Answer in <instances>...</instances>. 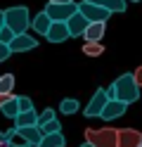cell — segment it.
I'll return each instance as SVG.
<instances>
[{
  "label": "cell",
  "mask_w": 142,
  "mask_h": 147,
  "mask_svg": "<svg viewBox=\"0 0 142 147\" xmlns=\"http://www.w3.org/2000/svg\"><path fill=\"white\" fill-rule=\"evenodd\" d=\"M109 100H121V102H135V100L140 97V88L135 83V76L133 74H123V76H118L116 81H114V86L107 90Z\"/></svg>",
  "instance_id": "obj_1"
},
{
  "label": "cell",
  "mask_w": 142,
  "mask_h": 147,
  "mask_svg": "<svg viewBox=\"0 0 142 147\" xmlns=\"http://www.w3.org/2000/svg\"><path fill=\"white\" fill-rule=\"evenodd\" d=\"M85 142L92 147H118V131L116 128H88L85 131Z\"/></svg>",
  "instance_id": "obj_2"
},
{
  "label": "cell",
  "mask_w": 142,
  "mask_h": 147,
  "mask_svg": "<svg viewBox=\"0 0 142 147\" xmlns=\"http://www.w3.org/2000/svg\"><path fill=\"white\" fill-rule=\"evenodd\" d=\"M5 26H9L14 31V36L26 33V29L31 26L28 10L26 7H9V10H5Z\"/></svg>",
  "instance_id": "obj_3"
},
{
  "label": "cell",
  "mask_w": 142,
  "mask_h": 147,
  "mask_svg": "<svg viewBox=\"0 0 142 147\" xmlns=\"http://www.w3.org/2000/svg\"><path fill=\"white\" fill-rule=\"evenodd\" d=\"M45 12H47V17H50L52 22H69L71 17L78 12V5L76 3H69V5H47L45 7Z\"/></svg>",
  "instance_id": "obj_4"
},
{
  "label": "cell",
  "mask_w": 142,
  "mask_h": 147,
  "mask_svg": "<svg viewBox=\"0 0 142 147\" xmlns=\"http://www.w3.org/2000/svg\"><path fill=\"white\" fill-rule=\"evenodd\" d=\"M78 12H81L90 24H92V22H104V24H107V19L111 17V12H107V10H104V7H100V5L88 3V0H83V3L78 5Z\"/></svg>",
  "instance_id": "obj_5"
},
{
  "label": "cell",
  "mask_w": 142,
  "mask_h": 147,
  "mask_svg": "<svg viewBox=\"0 0 142 147\" xmlns=\"http://www.w3.org/2000/svg\"><path fill=\"white\" fill-rule=\"evenodd\" d=\"M107 102H109V95H107V90H95V95H92V100L88 102V107H85V116H100L102 112H104V107H107Z\"/></svg>",
  "instance_id": "obj_6"
},
{
  "label": "cell",
  "mask_w": 142,
  "mask_h": 147,
  "mask_svg": "<svg viewBox=\"0 0 142 147\" xmlns=\"http://www.w3.org/2000/svg\"><path fill=\"white\" fill-rule=\"evenodd\" d=\"M142 145V133L135 128H121L118 131V147H140Z\"/></svg>",
  "instance_id": "obj_7"
},
{
  "label": "cell",
  "mask_w": 142,
  "mask_h": 147,
  "mask_svg": "<svg viewBox=\"0 0 142 147\" xmlns=\"http://www.w3.org/2000/svg\"><path fill=\"white\" fill-rule=\"evenodd\" d=\"M45 38L50 40V43H64L66 38H71L66 22H52V26H50V31H47Z\"/></svg>",
  "instance_id": "obj_8"
},
{
  "label": "cell",
  "mask_w": 142,
  "mask_h": 147,
  "mask_svg": "<svg viewBox=\"0 0 142 147\" xmlns=\"http://www.w3.org/2000/svg\"><path fill=\"white\" fill-rule=\"evenodd\" d=\"M126 109H128L126 102H121V100H109L107 107H104V112L100 116L104 119V121H114V119H118V116L126 114Z\"/></svg>",
  "instance_id": "obj_9"
},
{
  "label": "cell",
  "mask_w": 142,
  "mask_h": 147,
  "mask_svg": "<svg viewBox=\"0 0 142 147\" xmlns=\"http://www.w3.org/2000/svg\"><path fill=\"white\" fill-rule=\"evenodd\" d=\"M36 45H38V40L33 38V36L19 33V36H14V40L9 43V50H12V52H26V50H33Z\"/></svg>",
  "instance_id": "obj_10"
},
{
  "label": "cell",
  "mask_w": 142,
  "mask_h": 147,
  "mask_svg": "<svg viewBox=\"0 0 142 147\" xmlns=\"http://www.w3.org/2000/svg\"><path fill=\"white\" fill-rule=\"evenodd\" d=\"M104 31H107V24L104 22H92V24H88L83 38H85V43H102Z\"/></svg>",
  "instance_id": "obj_11"
},
{
  "label": "cell",
  "mask_w": 142,
  "mask_h": 147,
  "mask_svg": "<svg viewBox=\"0 0 142 147\" xmlns=\"http://www.w3.org/2000/svg\"><path fill=\"white\" fill-rule=\"evenodd\" d=\"M17 133L24 138V140L28 142V145H33V147H38L40 145V140H43V131L38 126H26V128H17Z\"/></svg>",
  "instance_id": "obj_12"
},
{
  "label": "cell",
  "mask_w": 142,
  "mask_h": 147,
  "mask_svg": "<svg viewBox=\"0 0 142 147\" xmlns=\"http://www.w3.org/2000/svg\"><path fill=\"white\" fill-rule=\"evenodd\" d=\"M88 24H90V22L85 19L81 12H76L71 19L66 22V26H69V33H71V36H83V33H85V29H88Z\"/></svg>",
  "instance_id": "obj_13"
},
{
  "label": "cell",
  "mask_w": 142,
  "mask_h": 147,
  "mask_svg": "<svg viewBox=\"0 0 142 147\" xmlns=\"http://www.w3.org/2000/svg\"><path fill=\"white\" fill-rule=\"evenodd\" d=\"M31 26H33V31H36V33L47 36V31H50V26H52V19L47 17V12H38V14L33 17Z\"/></svg>",
  "instance_id": "obj_14"
},
{
  "label": "cell",
  "mask_w": 142,
  "mask_h": 147,
  "mask_svg": "<svg viewBox=\"0 0 142 147\" xmlns=\"http://www.w3.org/2000/svg\"><path fill=\"white\" fill-rule=\"evenodd\" d=\"M26 126H38V114H36V109L19 112V116L14 119V128H26Z\"/></svg>",
  "instance_id": "obj_15"
},
{
  "label": "cell",
  "mask_w": 142,
  "mask_h": 147,
  "mask_svg": "<svg viewBox=\"0 0 142 147\" xmlns=\"http://www.w3.org/2000/svg\"><path fill=\"white\" fill-rule=\"evenodd\" d=\"M88 3H92V5H100V7H104L107 12H126V0H88Z\"/></svg>",
  "instance_id": "obj_16"
},
{
  "label": "cell",
  "mask_w": 142,
  "mask_h": 147,
  "mask_svg": "<svg viewBox=\"0 0 142 147\" xmlns=\"http://www.w3.org/2000/svg\"><path fill=\"white\" fill-rule=\"evenodd\" d=\"M64 145H66V140L62 133H50V135H43L38 147H64Z\"/></svg>",
  "instance_id": "obj_17"
},
{
  "label": "cell",
  "mask_w": 142,
  "mask_h": 147,
  "mask_svg": "<svg viewBox=\"0 0 142 147\" xmlns=\"http://www.w3.org/2000/svg\"><path fill=\"white\" fill-rule=\"evenodd\" d=\"M0 112H3L7 119H17V116H19V100L12 95V97H9L7 102L3 105V107H0Z\"/></svg>",
  "instance_id": "obj_18"
},
{
  "label": "cell",
  "mask_w": 142,
  "mask_h": 147,
  "mask_svg": "<svg viewBox=\"0 0 142 147\" xmlns=\"http://www.w3.org/2000/svg\"><path fill=\"white\" fill-rule=\"evenodd\" d=\"M83 55H88V57H100V55H104V45L102 43H85L83 45Z\"/></svg>",
  "instance_id": "obj_19"
},
{
  "label": "cell",
  "mask_w": 142,
  "mask_h": 147,
  "mask_svg": "<svg viewBox=\"0 0 142 147\" xmlns=\"http://www.w3.org/2000/svg\"><path fill=\"white\" fill-rule=\"evenodd\" d=\"M12 88H14V76H12V74L0 76V93H3V95H12Z\"/></svg>",
  "instance_id": "obj_20"
},
{
  "label": "cell",
  "mask_w": 142,
  "mask_h": 147,
  "mask_svg": "<svg viewBox=\"0 0 142 147\" xmlns=\"http://www.w3.org/2000/svg\"><path fill=\"white\" fill-rule=\"evenodd\" d=\"M59 109H62V114H76V112H78V100L66 97V100H62Z\"/></svg>",
  "instance_id": "obj_21"
},
{
  "label": "cell",
  "mask_w": 142,
  "mask_h": 147,
  "mask_svg": "<svg viewBox=\"0 0 142 147\" xmlns=\"http://www.w3.org/2000/svg\"><path fill=\"white\" fill-rule=\"evenodd\" d=\"M40 131H43V135H50V133H62V126H59V121H57V119H52V121H50V123H45Z\"/></svg>",
  "instance_id": "obj_22"
},
{
  "label": "cell",
  "mask_w": 142,
  "mask_h": 147,
  "mask_svg": "<svg viewBox=\"0 0 142 147\" xmlns=\"http://www.w3.org/2000/svg\"><path fill=\"white\" fill-rule=\"evenodd\" d=\"M52 119H55V109H45V112L38 116V128H43L45 123H50Z\"/></svg>",
  "instance_id": "obj_23"
},
{
  "label": "cell",
  "mask_w": 142,
  "mask_h": 147,
  "mask_svg": "<svg viewBox=\"0 0 142 147\" xmlns=\"http://www.w3.org/2000/svg\"><path fill=\"white\" fill-rule=\"evenodd\" d=\"M14 40V31L9 29V26H3V31H0V43H5V45H9Z\"/></svg>",
  "instance_id": "obj_24"
},
{
  "label": "cell",
  "mask_w": 142,
  "mask_h": 147,
  "mask_svg": "<svg viewBox=\"0 0 142 147\" xmlns=\"http://www.w3.org/2000/svg\"><path fill=\"white\" fill-rule=\"evenodd\" d=\"M19 112H28V109H33V100L26 97V95H19Z\"/></svg>",
  "instance_id": "obj_25"
},
{
  "label": "cell",
  "mask_w": 142,
  "mask_h": 147,
  "mask_svg": "<svg viewBox=\"0 0 142 147\" xmlns=\"http://www.w3.org/2000/svg\"><path fill=\"white\" fill-rule=\"evenodd\" d=\"M9 55H12V50H9V45H5V43H0V62H5Z\"/></svg>",
  "instance_id": "obj_26"
},
{
  "label": "cell",
  "mask_w": 142,
  "mask_h": 147,
  "mask_svg": "<svg viewBox=\"0 0 142 147\" xmlns=\"http://www.w3.org/2000/svg\"><path fill=\"white\" fill-rule=\"evenodd\" d=\"M133 76H135V83H137V88H142V67H137L135 71H133Z\"/></svg>",
  "instance_id": "obj_27"
},
{
  "label": "cell",
  "mask_w": 142,
  "mask_h": 147,
  "mask_svg": "<svg viewBox=\"0 0 142 147\" xmlns=\"http://www.w3.org/2000/svg\"><path fill=\"white\" fill-rule=\"evenodd\" d=\"M52 5H69V3H73V0H50Z\"/></svg>",
  "instance_id": "obj_28"
},
{
  "label": "cell",
  "mask_w": 142,
  "mask_h": 147,
  "mask_svg": "<svg viewBox=\"0 0 142 147\" xmlns=\"http://www.w3.org/2000/svg\"><path fill=\"white\" fill-rule=\"evenodd\" d=\"M9 97H12V95H3V93H0V107H3V105L7 102V100H9Z\"/></svg>",
  "instance_id": "obj_29"
},
{
  "label": "cell",
  "mask_w": 142,
  "mask_h": 147,
  "mask_svg": "<svg viewBox=\"0 0 142 147\" xmlns=\"http://www.w3.org/2000/svg\"><path fill=\"white\" fill-rule=\"evenodd\" d=\"M3 26H5V12H0V31H3Z\"/></svg>",
  "instance_id": "obj_30"
},
{
  "label": "cell",
  "mask_w": 142,
  "mask_h": 147,
  "mask_svg": "<svg viewBox=\"0 0 142 147\" xmlns=\"http://www.w3.org/2000/svg\"><path fill=\"white\" fill-rule=\"evenodd\" d=\"M81 147H92V145H90V142H83V145H81Z\"/></svg>",
  "instance_id": "obj_31"
},
{
  "label": "cell",
  "mask_w": 142,
  "mask_h": 147,
  "mask_svg": "<svg viewBox=\"0 0 142 147\" xmlns=\"http://www.w3.org/2000/svg\"><path fill=\"white\" fill-rule=\"evenodd\" d=\"M133 3H140V0H133Z\"/></svg>",
  "instance_id": "obj_32"
},
{
  "label": "cell",
  "mask_w": 142,
  "mask_h": 147,
  "mask_svg": "<svg viewBox=\"0 0 142 147\" xmlns=\"http://www.w3.org/2000/svg\"><path fill=\"white\" fill-rule=\"evenodd\" d=\"M140 147H142V145H140Z\"/></svg>",
  "instance_id": "obj_33"
}]
</instances>
